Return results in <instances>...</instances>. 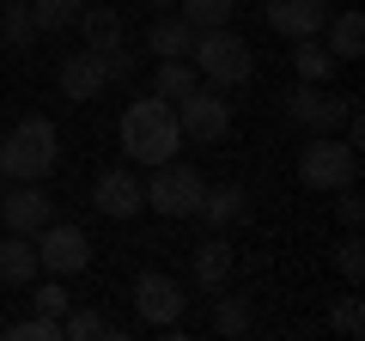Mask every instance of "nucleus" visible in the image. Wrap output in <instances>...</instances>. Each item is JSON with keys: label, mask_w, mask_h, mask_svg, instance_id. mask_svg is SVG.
I'll return each instance as SVG.
<instances>
[{"label": "nucleus", "mask_w": 365, "mask_h": 341, "mask_svg": "<svg viewBox=\"0 0 365 341\" xmlns=\"http://www.w3.org/2000/svg\"><path fill=\"white\" fill-rule=\"evenodd\" d=\"M177 146H182L177 110L158 92L134 98V104L122 110V153H134V165H165V158H177Z\"/></svg>", "instance_id": "nucleus-1"}, {"label": "nucleus", "mask_w": 365, "mask_h": 341, "mask_svg": "<svg viewBox=\"0 0 365 341\" xmlns=\"http://www.w3.org/2000/svg\"><path fill=\"white\" fill-rule=\"evenodd\" d=\"M55 165H61V134H55L49 116H25L0 141V170L19 177V183H43Z\"/></svg>", "instance_id": "nucleus-2"}, {"label": "nucleus", "mask_w": 365, "mask_h": 341, "mask_svg": "<svg viewBox=\"0 0 365 341\" xmlns=\"http://www.w3.org/2000/svg\"><path fill=\"white\" fill-rule=\"evenodd\" d=\"M195 73L207 79L213 92H237V86H250V73H256V55H250V43L237 37L232 25L220 31H195Z\"/></svg>", "instance_id": "nucleus-3"}, {"label": "nucleus", "mask_w": 365, "mask_h": 341, "mask_svg": "<svg viewBox=\"0 0 365 341\" xmlns=\"http://www.w3.org/2000/svg\"><path fill=\"white\" fill-rule=\"evenodd\" d=\"M299 183L304 189H341V183H359V153L335 134H311L299 146Z\"/></svg>", "instance_id": "nucleus-4"}, {"label": "nucleus", "mask_w": 365, "mask_h": 341, "mask_svg": "<svg viewBox=\"0 0 365 341\" xmlns=\"http://www.w3.org/2000/svg\"><path fill=\"white\" fill-rule=\"evenodd\" d=\"M201 170L195 165H177V158H165V165H153V183H140L146 208L165 213V220H195V201H201Z\"/></svg>", "instance_id": "nucleus-5"}, {"label": "nucleus", "mask_w": 365, "mask_h": 341, "mask_svg": "<svg viewBox=\"0 0 365 341\" xmlns=\"http://www.w3.org/2000/svg\"><path fill=\"white\" fill-rule=\"evenodd\" d=\"M170 110H177V128L189 134V141H220V134L232 128V98L213 92V86H195V92H182Z\"/></svg>", "instance_id": "nucleus-6"}, {"label": "nucleus", "mask_w": 365, "mask_h": 341, "mask_svg": "<svg viewBox=\"0 0 365 341\" xmlns=\"http://www.w3.org/2000/svg\"><path fill=\"white\" fill-rule=\"evenodd\" d=\"M31 244H37V268H49V275H86L91 268V238L79 232V225L49 220Z\"/></svg>", "instance_id": "nucleus-7"}, {"label": "nucleus", "mask_w": 365, "mask_h": 341, "mask_svg": "<svg viewBox=\"0 0 365 341\" xmlns=\"http://www.w3.org/2000/svg\"><path fill=\"white\" fill-rule=\"evenodd\" d=\"M347 104H353L347 92H323V86H311V79H304L299 92L287 98V116L299 122V128H311V134H329L341 116H347Z\"/></svg>", "instance_id": "nucleus-8"}, {"label": "nucleus", "mask_w": 365, "mask_h": 341, "mask_svg": "<svg viewBox=\"0 0 365 341\" xmlns=\"http://www.w3.org/2000/svg\"><path fill=\"white\" fill-rule=\"evenodd\" d=\"M134 311H140V317H146L153 329L177 323V317H182V280L158 275V268H146V275H134Z\"/></svg>", "instance_id": "nucleus-9"}, {"label": "nucleus", "mask_w": 365, "mask_h": 341, "mask_svg": "<svg viewBox=\"0 0 365 341\" xmlns=\"http://www.w3.org/2000/svg\"><path fill=\"white\" fill-rule=\"evenodd\" d=\"M0 220H6V232H25V238H37L43 225L55 220V201L43 195V183H19L13 195H0Z\"/></svg>", "instance_id": "nucleus-10"}, {"label": "nucleus", "mask_w": 365, "mask_h": 341, "mask_svg": "<svg viewBox=\"0 0 365 341\" xmlns=\"http://www.w3.org/2000/svg\"><path fill=\"white\" fill-rule=\"evenodd\" d=\"M91 208L104 213V220H134V213L146 208L134 170H98V183H91Z\"/></svg>", "instance_id": "nucleus-11"}, {"label": "nucleus", "mask_w": 365, "mask_h": 341, "mask_svg": "<svg viewBox=\"0 0 365 341\" xmlns=\"http://www.w3.org/2000/svg\"><path fill=\"white\" fill-rule=\"evenodd\" d=\"M268 25L280 37H317L329 25V0H268Z\"/></svg>", "instance_id": "nucleus-12"}, {"label": "nucleus", "mask_w": 365, "mask_h": 341, "mask_svg": "<svg viewBox=\"0 0 365 341\" xmlns=\"http://www.w3.org/2000/svg\"><path fill=\"white\" fill-rule=\"evenodd\" d=\"M104 86H110V79H104V55H98V49H79V55L61 61V92L73 98V104H91Z\"/></svg>", "instance_id": "nucleus-13"}, {"label": "nucleus", "mask_w": 365, "mask_h": 341, "mask_svg": "<svg viewBox=\"0 0 365 341\" xmlns=\"http://www.w3.org/2000/svg\"><path fill=\"white\" fill-rule=\"evenodd\" d=\"M146 49H153L158 61H182V55L195 49V25L182 13H158L153 25H146Z\"/></svg>", "instance_id": "nucleus-14"}, {"label": "nucleus", "mask_w": 365, "mask_h": 341, "mask_svg": "<svg viewBox=\"0 0 365 341\" xmlns=\"http://www.w3.org/2000/svg\"><path fill=\"white\" fill-rule=\"evenodd\" d=\"M37 280V244L25 232H13L0 244V287H31Z\"/></svg>", "instance_id": "nucleus-15"}, {"label": "nucleus", "mask_w": 365, "mask_h": 341, "mask_svg": "<svg viewBox=\"0 0 365 341\" xmlns=\"http://www.w3.org/2000/svg\"><path fill=\"white\" fill-rule=\"evenodd\" d=\"M195 287L201 292H225V280H232V244H220V238H207V244L195 250Z\"/></svg>", "instance_id": "nucleus-16"}, {"label": "nucleus", "mask_w": 365, "mask_h": 341, "mask_svg": "<svg viewBox=\"0 0 365 341\" xmlns=\"http://www.w3.org/2000/svg\"><path fill=\"white\" fill-rule=\"evenodd\" d=\"M73 25L86 31V49H98V55L122 43V13H116V6H79Z\"/></svg>", "instance_id": "nucleus-17"}, {"label": "nucleus", "mask_w": 365, "mask_h": 341, "mask_svg": "<svg viewBox=\"0 0 365 341\" xmlns=\"http://www.w3.org/2000/svg\"><path fill=\"white\" fill-rule=\"evenodd\" d=\"M244 189L237 183H225V189H201V201H195V220L201 225H232V220H244Z\"/></svg>", "instance_id": "nucleus-18"}, {"label": "nucleus", "mask_w": 365, "mask_h": 341, "mask_svg": "<svg viewBox=\"0 0 365 341\" xmlns=\"http://www.w3.org/2000/svg\"><path fill=\"white\" fill-rule=\"evenodd\" d=\"M323 49L335 55V61H359V55H365V19L353 13V6L329 25V43H323Z\"/></svg>", "instance_id": "nucleus-19"}, {"label": "nucleus", "mask_w": 365, "mask_h": 341, "mask_svg": "<svg viewBox=\"0 0 365 341\" xmlns=\"http://www.w3.org/2000/svg\"><path fill=\"white\" fill-rule=\"evenodd\" d=\"M195 86H201V73H195L189 55H182V61H158V67H153V92L165 98V104H177V98L195 92Z\"/></svg>", "instance_id": "nucleus-20"}, {"label": "nucleus", "mask_w": 365, "mask_h": 341, "mask_svg": "<svg viewBox=\"0 0 365 341\" xmlns=\"http://www.w3.org/2000/svg\"><path fill=\"white\" fill-rule=\"evenodd\" d=\"M292 67H299V79L323 86V79L335 73V55H329L323 43H317V37H292Z\"/></svg>", "instance_id": "nucleus-21"}, {"label": "nucleus", "mask_w": 365, "mask_h": 341, "mask_svg": "<svg viewBox=\"0 0 365 341\" xmlns=\"http://www.w3.org/2000/svg\"><path fill=\"white\" fill-rule=\"evenodd\" d=\"M110 335H122L110 317H98V311H73V305L61 311V341H110Z\"/></svg>", "instance_id": "nucleus-22"}, {"label": "nucleus", "mask_w": 365, "mask_h": 341, "mask_svg": "<svg viewBox=\"0 0 365 341\" xmlns=\"http://www.w3.org/2000/svg\"><path fill=\"white\" fill-rule=\"evenodd\" d=\"M0 37L13 43V49L37 43V19H31V0H0Z\"/></svg>", "instance_id": "nucleus-23"}, {"label": "nucleus", "mask_w": 365, "mask_h": 341, "mask_svg": "<svg viewBox=\"0 0 365 341\" xmlns=\"http://www.w3.org/2000/svg\"><path fill=\"white\" fill-rule=\"evenodd\" d=\"M79 6L86 0H31V19H37V37H55V31H67L79 19Z\"/></svg>", "instance_id": "nucleus-24"}, {"label": "nucleus", "mask_w": 365, "mask_h": 341, "mask_svg": "<svg viewBox=\"0 0 365 341\" xmlns=\"http://www.w3.org/2000/svg\"><path fill=\"white\" fill-rule=\"evenodd\" d=\"M232 13H237V0H182V19L195 31H220V25H232Z\"/></svg>", "instance_id": "nucleus-25"}, {"label": "nucleus", "mask_w": 365, "mask_h": 341, "mask_svg": "<svg viewBox=\"0 0 365 341\" xmlns=\"http://www.w3.org/2000/svg\"><path fill=\"white\" fill-rule=\"evenodd\" d=\"M213 329H220V335H250V305L244 299H220L213 305Z\"/></svg>", "instance_id": "nucleus-26"}, {"label": "nucleus", "mask_w": 365, "mask_h": 341, "mask_svg": "<svg viewBox=\"0 0 365 341\" xmlns=\"http://www.w3.org/2000/svg\"><path fill=\"white\" fill-rule=\"evenodd\" d=\"M329 195H335L341 225H347V232H359V220H365V195H359V183H341V189H329Z\"/></svg>", "instance_id": "nucleus-27"}, {"label": "nucleus", "mask_w": 365, "mask_h": 341, "mask_svg": "<svg viewBox=\"0 0 365 341\" xmlns=\"http://www.w3.org/2000/svg\"><path fill=\"white\" fill-rule=\"evenodd\" d=\"M6 335H13V341H61V317H25V323H13V329H6Z\"/></svg>", "instance_id": "nucleus-28"}, {"label": "nucleus", "mask_w": 365, "mask_h": 341, "mask_svg": "<svg viewBox=\"0 0 365 341\" xmlns=\"http://www.w3.org/2000/svg\"><path fill=\"white\" fill-rule=\"evenodd\" d=\"M335 268H341L347 280H359V275H365V244H359V232H347V238L335 244Z\"/></svg>", "instance_id": "nucleus-29"}, {"label": "nucleus", "mask_w": 365, "mask_h": 341, "mask_svg": "<svg viewBox=\"0 0 365 341\" xmlns=\"http://www.w3.org/2000/svg\"><path fill=\"white\" fill-rule=\"evenodd\" d=\"M329 329L353 341V335L365 329V305H359V299H341V305H335V317H329Z\"/></svg>", "instance_id": "nucleus-30"}, {"label": "nucleus", "mask_w": 365, "mask_h": 341, "mask_svg": "<svg viewBox=\"0 0 365 341\" xmlns=\"http://www.w3.org/2000/svg\"><path fill=\"white\" fill-rule=\"evenodd\" d=\"M104 79H110V86H128V79H134V55L122 49V43L104 49Z\"/></svg>", "instance_id": "nucleus-31"}, {"label": "nucleus", "mask_w": 365, "mask_h": 341, "mask_svg": "<svg viewBox=\"0 0 365 341\" xmlns=\"http://www.w3.org/2000/svg\"><path fill=\"white\" fill-rule=\"evenodd\" d=\"M67 305H73V299H67V287H55V280H43V287H37V311L43 317H61Z\"/></svg>", "instance_id": "nucleus-32"}, {"label": "nucleus", "mask_w": 365, "mask_h": 341, "mask_svg": "<svg viewBox=\"0 0 365 341\" xmlns=\"http://www.w3.org/2000/svg\"><path fill=\"white\" fill-rule=\"evenodd\" d=\"M146 6H177V0H146Z\"/></svg>", "instance_id": "nucleus-33"}]
</instances>
